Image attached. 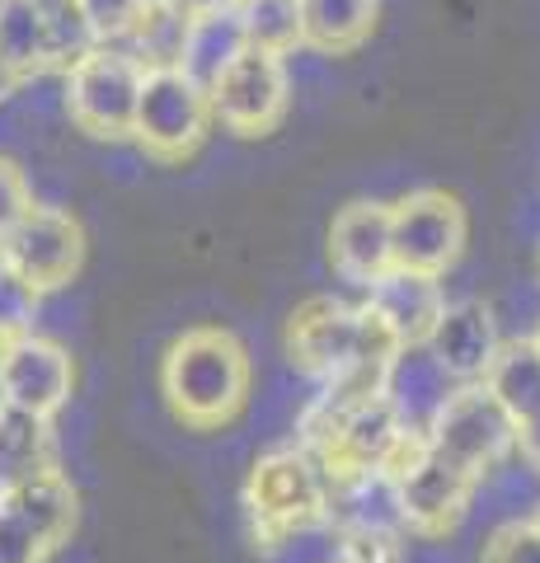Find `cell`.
Segmentation results:
<instances>
[{
  "label": "cell",
  "instance_id": "cell-1",
  "mask_svg": "<svg viewBox=\"0 0 540 563\" xmlns=\"http://www.w3.org/2000/svg\"><path fill=\"white\" fill-rule=\"evenodd\" d=\"M287 357L320 385L376 390L386 362L395 357V339L372 320L367 306L316 296L287 320Z\"/></svg>",
  "mask_w": 540,
  "mask_h": 563
},
{
  "label": "cell",
  "instance_id": "cell-2",
  "mask_svg": "<svg viewBox=\"0 0 540 563\" xmlns=\"http://www.w3.org/2000/svg\"><path fill=\"white\" fill-rule=\"evenodd\" d=\"M250 352L225 329H188L161 366V390L188 428H225L250 399Z\"/></svg>",
  "mask_w": 540,
  "mask_h": 563
},
{
  "label": "cell",
  "instance_id": "cell-3",
  "mask_svg": "<svg viewBox=\"0 0 540 563\" xmlns=\"http://www.w3.org/2000/svg\"><path fill=\"white\" fill-rule=\"evenodd\" d=\"M329 493H334V479H329L324 461L301 442L258 455L245 479V512L254 540L264 550H283L296 536L324 526Z\"/></svg>",
  "mask_w": 540,
  "mask_h": 563
},
{
  "label": "cell",
  "instance_id": "cell-4",
  "mask_svg": "<svg viewBox=\"0 0 540 563\" xmlns=\"http://www.w3.org/2000/svg\"><path fill=\"white\" fill-rule=\"evenodd\" d=\"M428 451L484 484L517 451V422L484 385H456V395L447 399L442 418L428 432Z\"/></svg>",
  "mask_w": 540,
  "mask_h": 563
},
{
  "label": "cell",
  "instance_id": "cell-5",
  "mask_svg": "<svg viewBox=\"0 0 540 563\" xmlns=\"http://www.w3.org/2000/svg\"><path fill=\"white\" fill-rule=\"evenodd\" d=\"M142 80H146V70L123 47L99 43L66 70V113L90 136H132Z\"/></svg>",
  "mask_w": 540,
  "mask_h": 563
},
{
  "label": "cell",
  "instance_id": "cell-6",
  "mask_svg": "<svg viewBox=\"0 0 540 563\" xmlns=\"http://www.w3.org/2000/svg\"><path fill=\"white\" fill-rule=\"evenodd\" d=\"M207 128H212V109H207V90L194 85L179 66L146 70L142 95H136L132 136L155 155V161H184L202 146Z\"/></svg>",
  "mask_w": 540,
  "mask_h": 563
},
{
  "label": "cell",
  "instance_id": "cell-7",
  "mask_svg": "<svg viewBox=\"0 0 540 563\" xmlns=\"http://www.w3.org/2000/svg\"><path fill=\"white\" fill-rule=\"evenodd\" d=\"M76 526V493L62 470L0 493V563H43Z\"/></svg>",
  "mask_w": 540,
  "mask_h": 563
},
{
  "label": "cell",
  "instance_id": "cell-8",
  "mask_svg": "<svg viewBox=\"0 0 540 563\" xmlns=\"http://www.w3.org/2000/svg\"><path fill=\"white\" fill-rule=\"evenodd\" d=\"M465 207L451 192L423 188L390 202V258L395 268L442 277L465 250Z\"/></svg>",
  "mask_w": 540,
  "mask_h": 563
},
{
  "label": "cell",
  "instance_id": "cell-9",
  "mask_svg": "<svg viewBox=\"0 0 540 563\" xmlns=\"http://www.w3.org/2000/svg\"><path fill=\"white\" fill-rule=\"evenodd\" d=\"M80 258H85V231L62 207H33L10 231V240L0 244V263L38 296L66 287L80 273Z\"/></svg>",
  "mask_w": 540,
  "mask_h": 563
},
{
  "label": "cell",
  "instance_id": "cell-10",
  "mask_svg": "<svg viewBox=\"0 0 540 563\" xmlns=\"http://www.w3.org/2000/svg\"><path fill=\"white\" fill-rule=\"evenodd\" d=\"M287 99H291V80H287L283 57L250 47L245 57H235V66L207 90V109H212V122H221L225 132L264 136L283 122Z\"/></svg>",
  "mask_w": 540,
  "mask_h": 563
},
{
  "label": "cell",
  "instance_id": "cell-11",
  "mask_svg": "<svg viewBox=\"0 0 540 563\" xmlns=\"http://www.w3.org/2000/svg\"><path fill=\"white\" fill-rule=\"evenodd\" d=\"M76 390V362L71 352L38 339V333H20V339L0 343V404L33 418H52L66 409Z\"/></svg>",
  "mask_w": 540,
  "mask_h": 563
},
{
  "label": "cell",
  "instance_id": "cell-12",
  "mask_svg": "<svg viewBox=\"0 0 540 563\" xmlns=\"http://www.w3.org/2000/svg\"><path fill=\"white\" fill-rule=\"evenodd\" d=\"M395 484H399V503H405L409 536H423V540L456 531L470 507V493L480 488V479H470V474L438 461L428 451V442L395 470Z\"/></svg>",
  "mask_w": 540,
  "mask_h": 563
},
{
  "label": "cell",
  "instance_id": "cell-13",
  "mask_svg": "<svg viewBox=\"0 0 540 563\" xmlns=\"http://www.w3.org/2000/svg\"><path fill=\"white\" fill-rule=\"evenodd\" d=\"M376 395L386 399L399 428L418 437V442H428L432 422L442 418L447 399L456 395V380L442 372V362L428 352V343H418V347H395V357L381 372Z\"/></svg>",
  "mask_w": 540,
  "mask_h": 563
},
{
  "label": "cell",
  "instance_id": "cell-14",
  "mask_svg": "<svg viewBox=\"0 0 540 563\" xmlns=\"http://www.w3.org/2000/svg\"><path fill=\"white\" fill-rule=\"evenodd\" d=\"M362 306H367L372 320L395 339V347H418L438 329L442 310H447V291H442V277L390 268L367 287V301Z\"/></svg>",
  "mask_w": 540,
  "mask_h": 563
},
{
  "label": "cell",
  "instance_id": "cell-15",
  "mask_svg": "<svg viewBox=\"0 0 540 563\" xmlns=\"http://www.w3.org/2000/svg\"><path fill=\"white\" fill-rule=\"evenodd\" d=\"M503 347V333L489 306L480 301H447L438 329L428 339V352L442 362V372L456 385H480Z\"/></svg>",
  "mask_w": 540,
  "mask_h": 563
},
{
  "label": "cell",
  "instance_id": "cell-16",
  "mask_svg": "<svg viewBox=\"0 0 540 563\" xmlns=\"http://www.w3.org/2000/svg\"><path fill=\"white\" fill-rule=\"evenodd\" d=\"M329 258L343 282L367 291L381 273L395 268L390 258V207L386 202H348L329 225Z\"/></svg>",
  "mask_w": 540,
  "mask_h": 563
},
{
  "label": "cell",
  "instance_id": "cell-17",
  "mask_svg": "<svg viewBox=\"0 0 540 563\" xmlns=\"http://www.w3.org/2000/svg\"><path fill=\"white\" fill-rule=\"evenodd\" d=\"M250 52V38H245V24H240L235 10H212V14H194L188 24V38H184V57H179V70L202 90L225 76L235 66V57Z\"/></svg>",
  "mask_w": 540,
  "mask_h": 563
},
{
  "label": "cell",
  "instance_id": "cell-18",
  "mask_svg": "<svg viewBox=\"0 0 540 563\" xmlns=\"http://www.w3.org/2000/svg\"><path fill=\"white\" fill-rule=\"evenodd\" d=\"M188 24L194 20H188L174 0H146V10L136 14L132 29L113 47H123L142 70H169V66H179V57H184Z\"/></svg>",
  "mask_w": 540,
  "mask_h": 563
},
{
  "label": "cell",
  "instance_id": "cell-19",
  "mask_svg": "<svg viewBox=\"0 0 540 563\" xmlns=\"http://www.w3.org/2000/svg\"><path fill=\"white\" fill-rule=\"evenodd\" d=\"M480 385L508 409L513 422L536 418L540 413V347H536V339H503L498 357Z\"/></svg>",
  "mask_w": 540,
  "mask_h": 563
},
{
  "label": "cell",
  "instance_id": "cell-20",
  "mask_svg": "<svg viewBox=\"0 0 540 563\" xmlns=\"http://www.w3.org/2000/svg\"><path fill=\"white\" fill-rule=\"evenodd\" d=\"M47 470H57L52 465L47 418H33V413H20V409H5V404H0V493L38 479Z\"/></svg>",
  "mask_w": 540,
  "mask_h": 563
},
{
  "label": "cell",
  "instance_id": "cell-21",
  "mask_svg": "<svg viewBox=\"0 0 540 563\" xmlns=\"http://www.w3.org/2000/svg\"><path fill=\"white\" fill-rule=\"evenodd\" d=\"M376 24V0H301V47L353 52Z\"/></svg>",
  "mask_w": 540,
  "mask_h": 563
},
{
  "label": "cell",
  "instance_id": "cell-22",
  "mask_svg": "<svg viewBox=\"0 0 540 563\" xmlns=\"http://www.w3.org/2000/svg\"><path fill=\"white\" fill-rule=\"evenodd\" d=\"M0 62L20 76H38L47 66V20L38 5L24 0H0Z\"/></svg>",
  "mask_w": 540,
  "mask_h": 563
},
{
  "label": "cell",
  "instance_id": "cell-23",
  "mask_svg": "<svg viewBox=\"0 0 540 563\" xmlns=\"http://www.w3.org/2000/svg\"><path fill=\"white\" fill-rule=\"evenodd\" d=\"M235 14L254 52L287 57L291 47H301V0H240Z\"/></svg>",
  "mask_w": 540,
  "mask_h": 563
},
{
  "label": "cell",
  "instance_id": "cell-24",
  "mask_svg": "<svg viewBox=\"0 0 540 563\" xmlns=\"http://www.w3.org/2000/svg\"><path fill=\"white\" fill-rule=\"evenodd\" d=\"M43 20H47V66L62 70V76L85 57V52L99 47L95 29L85 24V14L71 5V0H57V5H47Z\"/></svg>",
  "mask_w": 540,
  "mask_h": 563
},
{
  "label": "cell",
  "instance_id": "cell-25",
  "mask_svg": "<svg viewBox=\"0 0 540 563\" xmlns=\"http://www.w3.org/2000/svg\"><path fill=\"white\" fill-rule=\"evenodd\" d=\"M33 314H38V291H29L5 263H0V343L33 333Z\"/></svg>",
  "mask_w": 540,
  "mask_h": 563
},
{
  "label": "cell",
  "instance_id": "cell-26",
  "mask_svg": "<svg viewBox=\"0 0 540 563\" xmlns=\"http://www.w3.org/2000/svg\"><path fill=\"white\" fill-rule=\"evenodd\" d=\"M71 5L85 14V24L95 29L99 43H118L132 29V20L146 10V0H71Z\"/></svg>",
  "mask_w": 540,
  "mask_h": 563
},
{
  "label": "cell",
  "instance_id": "cell-27",
  "mask_svg": "<svg viewBox=\"0 0 540 563\" xmlns=\"http://www.w3.org/2000/svg\"><path fill=\"white\" fill-rule=\"evenodd\" d=\"M480 563H540V536L531 531V521H508L484 540Z\"/></svg>",
  "mask_w": 540,
  "mask_h": 563
},
{
  "label": "cell",
  "instance_id": "cell-28",
  "mask_svg": "<svg viewBox=\"0 0 540 563\" xmlns=\"http://www.w3.org/2000/svg\"><path fill=\"white\" fill-rule=\"evenodd\" d=\"M33 207H38V202H33V188L24 179V169L0 155V244L10 240V231L29 217Z\"/></svg>",
  "mask_w": 540,
  "mask_h": 563
},
{
  "label": "cell",
  "instance_id": "cell-29",
  "mask_svg": "<svg viewBox=\"0 0 540 563\" xmlns=\"http://www.w3.org/2000/svg\"><path fill=\"white\" fill-rule=\"evenodd\" d=\"M517 455H521V465H527L531 474H540V413L527 418V422H517Z\"/></svg>",
  "mask_w": 540,
  "mask_h": 563
},
{
  "label": "cell",
  "instance_id": "cell-30",
  "mask_svg": "<svg viewBox=\"0 0 540 563\" xmlns=\"http://www.w3.org/2000/svg\"><path fill=\"white\" fill-rule=\"evenodd\" d=\"M174 5H179L188 20H194V14H212V10H235L240 0H174Z\"/></svg>",
  "mask_w": 540,
  "mask_h": 563
},
{
  "label": "cell",
  "instance_id": "cell-31",
  "mask_svg": "<svg viewBox=\"0 0 540 563\" xmlns=\"http://www.w3.org/2000/svg\"><path fill=\"white\" fill-rule=\"evenodd\" d=\"M20 85H24V76H20V70H10L5 62H0V103H5L14 90H20Z\"/></svg>",
  "mask_w": 540,
  "mask_h": 563
},
{
  "label": "cell",
  "instance_id": "cell-32",
  "mask_svg": "<svg viewBox=\"0 0 540 563\" xmlns=\"http://www.w3.org/2000/svg\"><path fill=\"white\" fill-rule=\"evenodd\" d=\"M527 521H531V531H536V536H540V503H536V512H531V517H527Z\"/></svg>",
  "mask_w": 540,
  "mask_h": 563
},
{
  "label": "cell",
  "instance_id": "cell-33",
  "mask_svg": "<svg viewBox=\"0 0 540 563\" xmlns=\"http://www.w3.org/2000/svg\"><path fill=\"white\" fill-rule=\"evenodd\" d=\"M24 5H38V10H47V5H57V0H24Z\"/></svg>",
  "mask_w": 540,
  "mask_h": 563
},
{
  "label": "cell",
  "instance_id": "cell-34",
  "mask_svg": "<svg viewBox=\"0 0 540 563\" xmlns=\"http://www.w3.org/2000/svg\"><path fill=\"white\" fill-rule=\"evenodd\" d=\"M536 347H540V333H536Z\"/></svg>",
  "mask_w": 540,
  "mask_h": 563
}]
</instances>
